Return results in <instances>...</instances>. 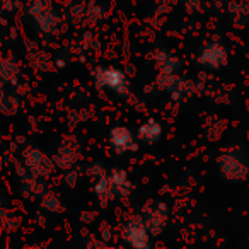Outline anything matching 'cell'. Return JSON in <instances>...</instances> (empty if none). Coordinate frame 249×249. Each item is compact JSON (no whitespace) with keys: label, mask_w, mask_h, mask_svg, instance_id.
<instances>
[{"label":"cell","mask_w":249,"mask_h":249,"mask_svg":"<svg viewBox=\"0 0 249 249\" xmlns=\"http://www.w3.org/2000/svg\"><path fill=\"white\" fill-rule=\"evenodd\" d=\"M166 220H167L166 207L160 205V208H154V210L150 212L145 225L149 227V231L152 232V234H159V232L166 227Z\"/></svg>","instance_id":"9"},{"label":"cell","mask_w":249,"mask_h":249,"mask_svg":"<svg viewBox=\"0 0 249 249\" xmlns=\"http://www.w3.org/2000/svg\"><path fill=\"white\" fill-rule=\"evenodd\" d=\"M19 75V69L12 60H0V80L2 82H14Z\"/></svg>","instance_id":"10"},{"label":"cell","mask_w":249,"mask_h":249,"mask_svg":"<svg viewBox=\"0 0 249 249\" xmlns=\"http://www.w3.org/2000/svg\"><path fill=\"white\" fill-rule=\"evenodd\" d=\"M222 174H225L227 178H234V179H241L248 174V169L239 159L232 156H225L222 157Z\"/></svg>","instance_id":"8"},{"label":"cell","mask_w":249,"mask_h":249,"mask_svg":"<svg viewBox=\"0 0 249 249\" xmlns=\"http://www.w3.org/2000/svg\"><path fill=\"white\" fill-rule=\"evenodd\" d=\"M29 14H31V18L35 19V22L43 31L53 33L56 16H55V12H53L48 0H35V2L29 5Z\"/></svg>","instance_id":"2"},{"label":"cell","mask_w":249,"mask_h":249,"mask_svg":"<svg viewBox=\"0 0 249 249\" xmlns=\"http://www.w3.org/2000/svg\"><path fill=\"white\" fill-rule=\"evenodd\" d=\"M200 63L201 65L212 67V69H217L222 63H225V50L217 45H208L203 50V53H201Z\"/></svg>","instance_id":"6"},{"label":"cell","mask_w":249,"mask_h":249,"mask_svg":"<svg viewBox=\"0 0 249 249\" xmlns=\"http://www.w3.org/2000/svg\"><path fill=\"white\" fill-rule=\"evenodd\" d=\"M109 181H111L113 190L118 191V193H126V191H130L128 178H126V174H124L123 171H113Z\"/></svg>","instance_id":"11"},{"label":"cell","mask_w":249,"mask_h":249,"mask_svg":"<svg viewBox=\"0 0 249 249\" xmlns=\"http://www.w3.org/2000/svg\"><path fill=\"white\" fill-rule=\"evenodd\" d=\"M24 164L29 169V173L36 178H45L52 173L53 162L41 152V150L29 149L24 152Z\"/></svg>","instance_id":"4"},{"label":"cell","mask_w":249,"mask_h":249,"mask_svg":"<svg viewBox=\"0 0 249 249\" xmlns=\"http://www.w3.org/2000/svg\"><path fill=\"white\" fill-rule=\"evenodd\" d=\"M48 196H50V200H52V201H50V203L43 201V207H45L46 210H50V212H58L60 208H62V203H60V201L56 200L55 196H52V195H48Z\"/></svg>","instance_id":"12"},{"label":"cell","mask_w":249,"mask_h":249,"mask_svg":"<svg viewBox=\"0 0 249 249\" xmlns=\"http://www.w3.org/2000/svg\"><path fill=\"white\" fill-rule=\"evenodd\" d=\"M109 143L118 154L133 152L137 150V142L133 139V133L123 126H116L109 132Z\"/></svg>","instance_id":"5"},{"label":"cell","mask_w":249,"mask_h":249,"mask_svg":"<svg viewBox=\"0 0 249 249\" xmlns=\"http://www.w3.org/2000/svg\"><path fill=\"white\" fill-rule=\"evenodd\" d=\"M139 137L143 143H156L162 137V126H160L159 121L147 120L139 128Z\"/></svg>","instance_id":"7"},{"label":"cell","mask_w":249,"mask_h":249,"mask_svg":"<svg viewBox=\"0 0 249 249\" xmlns=\"http://www.w3.org/2000/svg\"><path fill=\"white\" fill-rule=\"evenodd\" d=\"M96 82L103 89H109L116 94H123L128 89V80L120 69L114 67H104L96 70Z\"/></svg>","instance_id":"1"},{"label":"cell","mask_w":249,"mask_h":249,"mask_svg":"<svg viewBox=\"0 0 249 249\" xmlns=\"http://www.w3.org/2000/svg\"><path fill=\"white\" fill-rule=\"evenodd\" d=\"M124 241L133 248H149L150 231L143 220H130L124 227Z\"/></svg>","instance_id":"3"}]
</instances>
